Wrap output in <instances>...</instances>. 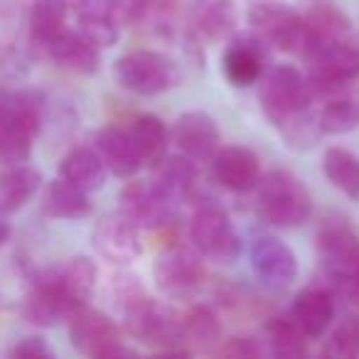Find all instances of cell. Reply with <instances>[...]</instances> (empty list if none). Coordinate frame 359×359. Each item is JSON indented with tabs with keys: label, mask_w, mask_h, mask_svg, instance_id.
I'll return each mask as SVG.
<instances>
[{
	"label": "cell",
	"mask_w": 359,
	"mask_h": 359,
	"mask_svg": "<svg viewBox=\"0 0 359 359\" xmlns=\"http://www.w3.org/2000/svg\"><path fill=\"white\" fill-rule=\"evenodd\" d=\"M259 101L266 118L280 130L290 148H310L318 140L320 126L313 116V89L295 67H273L261 79Z\"/></svg>",
	"instance_id": "cell-1"
},
{
	"label": "cell",
	"mask_w": 359,
	"mask_h": 359,
	"mask_svg": "<svg viewBox=\"0 0 359 359\" xmlns=\"http://www.w3.org/2000/svg\"><path fill=\"white\" fill-rule=\"evenodd\" d=\"M123 320L126 330L135 339L160 349L163 354H190V349L182 344L177 315H172L165 305L148 298L140 290L126 298Z\"/></svg>",
	"instance_id": "cell-2"
},
{
	"label": "cell",
	"mask_w": 359,
	"mask_h": 359,
	"mask_svg": "<svg viewBox=\"0 0 359 359\" xmlns=\"http://www.w3.org/2000/svg\"><path fill=\"white\" fill-rule=\"evenodd\" d=\"M259 212L278 229H295L305 224L313 212V200L298 177L285 170H273L259 180Z\"/></svg>",
	"instance_id": "cell-3"
},
{
	"label": "cell",
	"mask_w": 359,
	"mask_h": 359,
	"mask_svg": "<svg viewBox=\"0 0 359 359\" xmlns=\"http://www.w3.org/2000/svg\"><path fill=\"white\" fill-rule=\"evenodd\" d=\"M249 22L266 45H273L276 50L288 52V55L308 57L318 47V40L305 25L303 15L276 0L254 3L249 11Z\"/></svg>",
	"instance_id": "cell-4"
},
{
	"label": "cell",
	"mask_w": 359,
	"mask_h": 359,
	"mask_svg": "<svg viewBox=\"0 0 359 359\" xmlns=\"http://www.w3.org/2000/svg\"><path fill=\"white\" fill-rule=\"evenodd\" d=\"M114 74L123 89L140 96H158L180 81L175 62L153 50H135L118 57Z\"/></svg>",
	"instance_id": "cell-5"
},
{
	"label": "cell",
	"mask_w": 359,
	"mask_h": 359,
	"mask_svg": "<svg viewBox=\"0 0 359 359\" xmlns=\"http://www.w3.org/2000/svg\"><path fill=\"white\" fill-rule=\"evenodd\" d=\"M72 344L86 357L96 359H116V357H135L138 352L128 349L121 339V330L109 315L94 308H79L69 320Z\"/></svg>",
	"instance_id": "cell-6"
},
{
	"label": "cell",
	"mask_w": 359,
	"mask_h": 359,
	"mask_svg": "<svg viewBox=\"0 0 359 359\" xmlns=\"http://www.w3.org/2000/svg\"><path fill=\"white\" fill-rule=\"evenodd\" d=\"M305 60H308V81L313 91L342 89L359 76V45H354L349 37L323 42Z\"/></svg>",
	"instance_id": "cell-7"
},
{
	"label": "cell",
	"mask_w": 359,
	"mask_h": 359,
	"mask_svg": "<svg viewBox=\"0 0 359 359\" xmlns=\"http://www.w3.org/2000/svg\"><path fill=\"white\" fill-rule=\"evenodd\" d=\"M190 239L200 256H207L219 264H229L239 256L241 241L231 224L229 215L217 205H202L192 215Z\"/></svg>",
	"instance_id": "cell-8"
},
{
	"label": "cell",
	"mask_w": 359,
	"mask_h": 359,
	"mask_svg": "<svg viewBox=\"0 0 359 359\" xmlns=\"http://www.w3.org/2000/svg\"><path fill=\"white\" fill-rule=\"evenodd\" d=\"M94 249L101 259L116 266H128L143 251L140 241V226L126 215L123 210L106 215L94 229Z\"/></svg>",
	"instance_id": "cell-9"
},
{
	"label": "cell",
	"mask_w": 359,
	"mask_h": 359,
	"mask_svg": "<svg viewBox=\"0 0 359 359\" xmlns=\"http://www.w3.org/2000/svg\"><path fill=\"white\" fill-rule=\"evenodd\" d=\"M318 259L325 273L347 283L359 271V239L344 222H330L318 234Z\"/></svg>",
	"instance_id": "cell-10"
},
{
	"label": "cell",
	"mask_w": 359,
	"mask_h": 359,
	"mask_svg": "<svg viewBox=\"0 0 359 359\" xmlns=\"http://www.w3.org/2000/svg\"><path fill=\"white\" fill-rule=\"evenodd\" d=\"M249 259L254 276L261 280V285L271 290L288 288L298 278V259L290 251V246L276 236H259L251 244Z\"/></svg>",
	"instance_id": "cell-11"
},
{
	"label": "cell",
	"mask_w": 359,
	"mask_h": 359,
	"mask_svg": "<svg viewBox=\"0 0 359 359\" xmlns=\"http://www.w3.org/2000/svg\"><path fill=\"white\" fill-rule=\"evenodd\" d=\"M121 205L140 229H160L172 222L177 202L165 195L155 182L133 180L121 190Z\"/></svg>",
	"instance_id": "cell-12"
},
{
	"label": "cell",
	"mask_w": 359,
	"mask_h": 359,
	"mask_svg": "<svg viewBox=\"0 0 359 359\" xmlns=\"http://www.w3.org/2000/svg\"><path fill=\"white\" fill-rule=\"evenodd\" d=\"M155 283L168 295H187L205 280L200 251H190L185 246H172L163 251L153 266Z\"/></svg>",
	"instance_id": "cell-13"
},
{
	"label": "cell",
	"mask_w": 359,
	"mask_h": 359,
	"mask_svg": "<svg viewBox=\"0 0 359 359\" xmlns=\"http://www.w3.org/2000/svg\"><path fill=\"white\" fill-rule=\"evenodd\" d=\"M172 140L180 148V153L187 158L205 163L217 155L222 145V135L217 128L215 118L205 111H187L175 121Z\"/></svg>",
	"instance_id": "cell-14"
},
{
	"label": "cell",
	"mask_w": 359,
	"mask_h": 359,
	"mask_svg": "<svg viewBox=\"0 0 359 359\" xmlns=\"http://www.w3.org/2000/svg\"><path fill=\"white\" fill-rule=\"evenodd\" d=\"M47 280L69 300L74 308L86 305V300L91 298L99 280V269L89 256H72L65 264L52 266V269L42 271Z\"/></svg>",
	"instance_id": "cell-15"
},
{
	"label": "cell",
	"mask_w": 359,
	"mask_h": 359,
	"mask_svg": "<svg viewBox=\"0 0 359 359\" xmlns=\"http://www.w3.org/2000/svg\"><path fill=\"white\" fill-rule=\"evenodd\" d=\"M215 175L226 190L251 192L256 190L261 180V165L249 148L226 145V148L217 150L215 155Z\"/></svg>",
	"instance_id": "cell-16"
},
{
	"label": "cell",
	"mask_w": 359,
	"mask_h": 359,
	"mask_svg": "<svg viewBox=\"0 0 359 359\" xmlns=\"http://www.w3.org/2000/svg\"><path fill=\"white\" fill-rule=\"evenodd\" d=\"M187 25L192 35L205 42H217L226 37L236 25L234 0H190Z\"/></svg>",
	"instance_id": "cell-17"
},
{
	"label": "cell",
	"mask_w": 359,
	"mask_h": 359,
	"mask_svg": "<svg viewBox=\"0 0 359 359\" xmlns=\"http://www.w3.org/2000/svg\"><path fill=\"white\" fill-rule=\"evenodd\" d=\"M266 42L256 37H239L234 40L224 52L222 69H224L229 84L234 86H251L264 76V62H266Z\"/></svg>",
	"instance_id": "cell-18"
},
{
	"label": "cell",
	"mask_w": 359,
	"mask_h": 359,
	"mask_svg": "<svg viewBox=\"0 0 359 359\" xmlns=\"http://www.w3.org/2000/svg\"><path fill=\"white\" fill-rule=\"evenodd\" d=\"M47 55L62 65L65 69H72L76 74H96L101 65V50L84 37L79 30H62L55 40L47 45Z\"/></svg>",
	"instance_id": "cell-19"
},
{
	"label": "cell",
	"mask_w": 359,
	"mask_h": 359,
	"mask_svg": "<svg viewBox=\"0 0 359 359\" xmlns=\"http://www.w3.org/2000/svg\"><path fill=\"white\" fill-rule=\"evenodd\" d=\"M76 30L89 37L99 50L118 42V15L114 0H76Z\"/></svg>",
	"instance_id": "cell-20"
},
{
	"label": "cell",
	"mask_w": 359,
	"mask_h": 359,
	"mask_svg": "<svg viewBox=\"0 0 359 359\" xmlns=\"http://www.w3.org/2000/svg\"><path fill=\"white\" fill-rule=\"evenodd\" d=\"M96 153L101 155L106 170L114 172L116 177L128 180L143 168L140 155L133 145L128 128H118V126H106L96 138Z\"/></svg>",
	"instance_id": "cell-21"
},
{
	"label": "cell",
	"mask_w": 359,
	"mask_h": 359,
	"mask_svg": "<svg viewBox=\"0 0 359 359\" xmlns=\"http://www.w3.org/2000/svg\"><path fill=\"white\" fill-rule=\"evenodd\" d=\"M37 133L15 109L13 99H0V158L8 163H27Z\"/></svg>",
	"instance_id": "cell-22"
},
{
	"label": "cell",
	"mask_w": 359,
	"mask_h": 359,
	"mask_svg": "<svg viewBox=\"0 0 359 359\" xmlns=\"http://www.w3.org/2000/svg\"><path fill=\"white\" fill-rule=\"evenodd\" d=\"M298 13L303 15L305 25L310 27L318 45L332 40H344L352 32V22L339 11L334 0H300Z\"/></svg>",
	"instance_id": "cell-23"
},
{
	"label": "cell",
	"mask_w": 359,
	"mask_h": 359,
	"mask_svg": "<svg viewBox=\"0 0 359 359\" xmlns=\"http://www.w3.org/2000/svg\"><path fill=\"white\" fill-rule=\"evenodd\" d=\"M293 320L305 337H323L334 320V300L327 290L308 288L293 303Z\"/></svg>",
	"instance_id": "cell-24"
},
{
	"label": "cell",
	"mask_w": 359,
	"mask_h": 359,
	"mask_svg": "<svg viewBox=\"0 0 359 359\" xmlns=\"http://www.w3.org/2000/svg\"><path fill=\"white\" fill-rule=\"evenodd\" d=\"M106 165L96 148H74L60 163V177L76 185L84 192H96L106 182Z\"/></svg>",
	"instance_id": "cell-25"
},
{
	"label": "cell",
	"mask_w": 359,
	"mask_h": 359,
	"mask_svg": "<svg viewBox=\"0 0 359 359\" xmlns=\"http://www.w3.org/2000/svg\"><path fill=\"white\" fill-rule=\"evenodd\" d=\"M42 185V172L32 165L13 163L11 170L0 172V210L18 212L32 200Z\"/></svg>",
	"instance_id": "cell-26"
},
{
	"label": "cell",
	"mask_w": 359,
	"mask_h": 359,
	"mask_svg": "<svg viewBox=\"0 0 359 359\" xmlns=\"http://www.w3.org/2000/svg\"><path fill=\"white\" fill-rule=\"evenodd\" d=\"M180 334L190 352H210L222 339V323L212 308L195 305L185 318H180Z\"/></svg>",
	"instance_id": "cell-27"
},
{
	"label": "cell",
	"mask_w": 359,
	"mask_h": 359,
	"mask_svg": "<svg viewBox=\"0 0 359 359\" xmlns=\"http://www.w3.org/2000/svg\"><path fill=\"white\" fill-rule=\"evenodd\" d=\"M133 145L140 155V163L145 168H158L168 158V130L165 123L153 114H143L130 123L128 128Z\"/></svg>",
	"instance_id": "cell-28"
},
{
	"label": "cell",
	"mask_w": 359,
	"mask_h": 359,
	"mask_svg": "<svg viewBox=\"0 0 359 359\" xmlns=\"http://www.w3.org/2000/svg\"><path fill=\"white\" fill-rule=\"evenodd\" d=\"M42 210H45V215L55 217V219H81L91 210L89 192L79 190L76 185L67 182L65 177L52 180L45 190Z\"/></svg>",
	"instance_id": "cell-29"
},
{
	"label": "cell",
	"mask_w": 359,
	"mask_h": 359,
	"mask_svg": "<svg viewBox=\"0 0 359 359\" xmlns=\"http://www.w3.org/2000/svg\"><path fill=\"white\" fill-rule=\"evenodd\" d=\"M155 170L153 182L165 192L168 197H172L175 202L185 200L187 195L195 187V165H192V158L187 155H175V158H165L163 163Z\"/></svg>",
	"instance_id": "cell-30"
},
{
	"label": "cell",
	"mask_w": 359,
	"mask_h": 359,
	"mask_svg": "<svg viewBox=\"0 0 359 359\" xmlns=\"http://www.w3.org/2000/svg\"><path fill=\"white\" fill-rule=\"evenodd\" d=\"M69 0H35L30 11V37L37 47L47 50L52 40L65 30Z\"/></svg>",
	"instance_id": "cell-31"
},
{
	"label": "cell",
	"mask_w": 359,
	"mask_h": 359,
	"mask_svg": "<svg viewBox=\"0 0 359 359\" xmlns=\"http://www.w3.org/2000/svg\"><path fill=\"white\" fill-rule=\"evenodd\" d=\"M323 170L327 180L349 200H359V158L344 148L325 150Z\"/></svg>",
	"instance_id": "cell-32"
},
{
	"label": "cell",
	"mask_w": 359,
	"mask_h": 359,
	"mask_svg": "<svg viewBox=\"0 0 359 359\" xmlns=\"http://www.w3.org/2000/svg\"><path fill=\"white\" fill-rule=\"evenodd\" d=\"M266 337H269L271 354L280 359H298L305 357L308 347H305V332L295 325V320L273 318L266 327Z\"/></svg>",
	"instance_id": "cell-33"
},
{
	"label": "cell",
	"mask_w": 359,
	"mask_h": 359,
	"mask_svg": "<svg viewBox=\"0 0 359 359\" xmlns=\"http://www.w3.org/2000/svg\"><path fill=\"white\" fill-rule=\"evenodd\" d=\"M320 133L342 135L359 126V106L352 99H334L325 104V109L318 116Z\"/></svg>",
	"instance_id": "cell-34"
},
{
	"label": "cell",
	"mask_w": 359,
	"mask_h": 359,
	"mask_svg": "<svg viewBox=\"0 0 359 359\" xmlns=\"http://www.w3.org/2000/svg\"><path fill=\"white\" fill-rule=\"evenodd\" d=\"M325 354L334 359H354L359 357V318H344L332 330Z\"/></svg>",
	"instance_id": "cell-35"
},
{
	"label": "cell",
	"mask_w": 359,
	"mask_h": 359,
	"mask_svg": "<svg viewBox=\"0 0 359 359\" xmlns=\"http://www.w3.org/2000/svg\"><path fill=\"white\" fill-rule=\"evenodd\" d=\"M11 357L18 359H47L55 357V352L50 349V344L42 337H25L11 349Z\"/></svg>",
	"instance_id": "cell-36"
},
{
	"label": "cell",
	"mask_w": 359,
	"mask_h": 359,
	"mask_svg": "<svg viewBox=\"0 0 359 359\" xmlns=\"http://www.w3.org/2000/svg\"><path fill=\"white\" fill-rule=\"evenodd\" d=\"M222 354H226V357H256L259 349H256V344L251 342V339L231 337L229 342L222 347Z\"/></svg>",
	"instance_id": "cell-37"
},
{
	"label": "cell",
	"mask_w": 359,
	"mask_h": 359,
	"mask_svg": "<svg viewBox=\"0 0 359 359\" xmlns=\"http://www.w3.org/2000/svg\"><path fill=\"white\" fill-rule=\"evenodd\" d=\"M347 293L352 295V298H354V303L359 305V271L352 276V278L347 280Z\"/></svg>",
	"instance_id": "cell-38"
},
{
	"label": "cell",
	"mask_w": 359,
	"mask_h": 359,
	"mask_svg": "<svg viewBox=\"0 0 359 359\" xmlns=\"http://www.w3.org/2000/svg\"><path fill=\"white\" fill-rule=\"evenodd\" d=\"M8 236H11V226H8V222L3 219V210H0V244H6Z\"/></svg>",
	"instance_id": "cell-39"
}]
</instances>
